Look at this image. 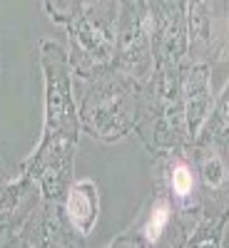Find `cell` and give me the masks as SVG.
<instances>
[{"label": "cell", "mask_w": 229, "mask_h": 248, "mask_svg": "<svg viewBox=\"0 0 229 248\" xmlns=\"http://www.w3.org/2000/svg\"><path fill=\"white\" fill-rule=\"evenodd\" d=\"M40 70L45 82L43 134L35 152L20 161L18 171L33 176L45 201H62L72 184L75 152L80 139V114L75 102V72L70 55L55 40L37 43Z\"/></svg>", "instance_id": "cell-1"}, {"label": "cell", "mask_w": 229, "mask_h": 248, "mask_svg": "<svg viewBox=\"0 0 229 248\" xmlns=\"http://www.w3.org/2000/svg\"><path fill=\"white\" fill-rule=\"evenodd\" d=\"M152 8L147 0H120L117 47L112 67L147 85L155 72Z\"/></svg>", "instance_id": "cell-4"}, {"label": "cell", "mask_w": 229, "mask_h": 248, "mask_svg": "<svg viewBox=\"0 0 229 248\" xmlns=\"http://www.w3.org/2000/svg\"><path fill=\"white\" fill-rule=\"evenodd\" d=\"M8 181H10V174L5 171V167L0 164V194L5 191V186H8Z\"/></svg>", "instance_id": "cell-12"}, {"label": "cell", "mask_w": 229, "mask_h": 248, "mask_svg": "<svg viewBox=\"0 0 229 248\" xmlns=\"http://www.w3.org/2000/svg\"><path fill=\"white\" fill-rule=\"evenodd\" d=\"M147 3H162V0H147Z\"/></svg>", "instance_id": "cell-13"}, {"label": "cell", "mask_w": 229, "mask_h": 248, "mask_svg": "<svg viewBox=\"0 0 229 248\" xmlns=\"http://www.w3.org/2000/svg\"><path fill=\"white\" fill-rule=\"evenodd\" d=\"M172 221H175V201L167 194V189L159 184L150 199V206L144 211L142 221L135 229L124 231L120 238L110 241V246H155L167 233Z\"/></svg>", "instance_id": "cell-8"}, {"label": "cell", "mask_w": 229, "mask_h": 248, "mask_svg": "<svg viewBox=\"0 0 229 248\" xmlns=\"http://www.w3.org/2000/svg\"><path fill=\"white\" fill-rule=\"evenodd\" d=\"M197 139H217L222 144L229 139V82H227V87L222 90V94L217 97L214 112H212L210 122L204 124V129L199 132Z\"/></svg>", "instance_id": "cell-10"}, {"label": "cell", "mask_w": 229, "mask_h": 248, "mask_svg": "<svg viewBox=\"0 0 229 248\" xmlns=\"http://www.w3.org/2000/svg\"><path fill=\"white\" fill-rule=\"evenodd\" d=\"M184 23L190 62L229 57V0H184Z\"/></svg>", "instance_id": "cell-5"}, {"label": "cell", "mask_w": 229, "mask_h": 248, "mask_svg": "<svg viewBox=\"0 0 229 248\" xmlns=\"http://www.w3.org/2000/svg\"><path fill=\"white\" fill-rule=\"evenodd\" d=\"M80 129L97 141L115 144L130 137L142 119L144 85L115 67L90 77H77Z\"/></svg>", "instance_id": "cell-2"}, {"label": "cell", "mask_w": 229, "mask_h": 248, "mask_svg": "<svg viewBox=\"0 0 229 248\" xmlns=\"http://www.w3.org/2000/svg\"><path fill=\"white\" fill-rule=\"evenodd\" d=\"M120 0H80L68 20V55L77 77L105 72L115 62Z\"/></svg>", "instance_id": "cell-3"}, {"label": "cell", "mask_w": 229, "mask_h": 248, "mask_svg": "<svg viewBox=\"0 0 229 248\" xmlns=\"http://www.w3.org/2000/svg\"><path fill=\"white\" fill-rule=\"evenodd\" d=\"M62 211L72 233L82 241L88 238L100 221V189L92 179H72L62 199Z\"/></svg>", "instance_id": "cell-9"}, {"label": "cell", "mask_w": 229, "mask_h": 248, "mask_svg": "<svg viewBox=\"0 0 229 248\" xmlns=\"http://www.w3.org/2000/svg\"><path fill=\"white\" fill-rule=\"evenodd\" d=\"M214 87H212V65L207 62H187L182 75V105L190 141L199 137L204 124L214 112Z\"/></svg>", "instance_id": "cell-7"}, {"label": "cell", "mask_w": 229, "mask_h": 248, "mask_svg": "<svg viewBox=\"0 0 229 248\" xmlns=\"http://www.w3.org/2000/svg\"><path fill=\"white\" fill-rule=\"evenodd\" d=\"M43 203L45 199L37 181L23 171H18V176L10 179L5 191L0 194V246H13L25 221L37 209H43Z\"/></svg>", "instance_id": "cell-6"}, {"label": "cell", "mask_w": 229, "mask_h": 248, "mask_svg": "<svg viewBox=\"0 0 229 248\" xmlns=\"http://www.w3.org/2000/svg\"><path fill=\"white\" fill-rule=\"evenodd\" d=\"M80 0H43V8L48 13V17L57 25H68V20L72 17L75 8Z\"/></svg>", "instance_id": "cell-11"}]
</instances>
